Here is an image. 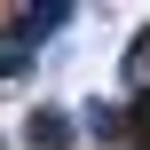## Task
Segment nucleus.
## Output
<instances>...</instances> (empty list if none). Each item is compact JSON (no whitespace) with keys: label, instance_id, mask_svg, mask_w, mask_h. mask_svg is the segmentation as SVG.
Instances as JSON below:
<instances>
[{"label":"nucleus","instance_id":"obj_1","mask_svg":"<svg viewBox=\"0 0 150 150\" xmlns=\"http://www.w3.org/2000/svg\"><path fill=\"white\" fill-rule=\"evenodd\" d=\"M24 142H32V150H71L79 134H71V119H63V111H32V127H24Z\"/></svg>","mask_w":150,"mask_h":150}]
</instances>
